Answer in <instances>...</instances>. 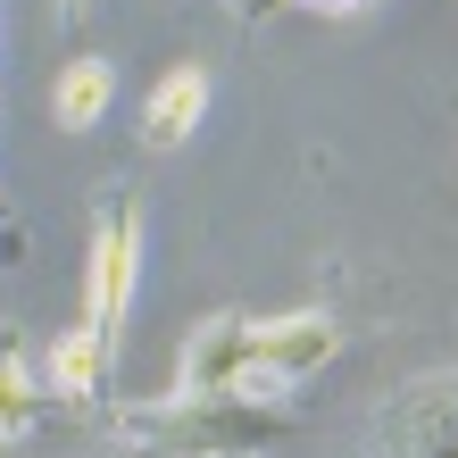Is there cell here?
<instances>
[{
  "mask_svg": "<svg viewBox=\"0 0 458 458\" xmlns=\"http://www.w3.org/2000/svg\"><path fill=\"white\" fill-rule=\"evenodd\" d=\"M334 350H342V326L326 309H292V317L217 309V317L192 326V342H183L175 392H267V400H284V384H301V375L326 367Z\"/></svg>",
  "mask_w": 458,
  "mask_h": 458,
  "instance_id": "1",
  "label": "cell"
},
{
  "mask_svg": "<svg viewBox=\"0 0 458 458\" xmlns=\"http://www.w3.org/2000/svg\"><path fill=\"white\" fill-rule=\"evenodd\" d=\"M109 434L125 458H250L301 434V417L267 392H167L150 409H117Z\"/></svg>",
  "mask_w": 458,
  "mask_h": 458,
  "instance_id": "2",
  "label": "cell"
},
{
  "mask_svg": "<svg viewBox=\"0 0 458 458\" xmlns=\"http://www.w3.org/2000/svg\"><path fill=\"white\" fill-rule=\"evenodd\" d=\"M133 242H142V208L133 192L100 200L92 217V284H84V326L125 359V301H133Z\"/></svg>",
  "mask_w": 458,
  "mask_h": 458,
  "instance_id": "3",
  "label": "cell"
},
{
  "mask_svg": "<svg viewBox=\"0 0 458 458\" xmlns=\"http://www.w3.org/2000/svg\"><path fill=\"white\" fill-rule=\"evenodd\" d=\"M384 458H458V375H425L375 425Z\"/></svg>",
  "mask_w": 458,
  "mask_h": 458,
  "instance_id": "4",
  "label": "cell"
},
{
  "mask_svg": "<svg viewBox=\"0 0 458 458\" xmlns=\"http://www.w3.org/2000/svg\"><path fill=\"white\" fill-rule=\"evenodd\" d=\"M59 409H67V400L50 392V384H34V367H25L17 334H0V442H34Z\"/></svg>",
  "mask_w": 458,
  "mask_h": 458,
  "instance_id": "5",
  "label": "cell"
},
{
  "mask_svg": "<svg viewBox=\"0 0 458 458\" xmlns=\"http://www.w3.org/2000/svg\"><path fill=\"white\" fill-rule=\"evenodd\" d=\"M109 375H117V350L92 326L59 334V350H50V392H59L67 409H100V400H109Z\"/></svg>",
  "mask_w": 458,
  "mask_h": 458,
  "instance_id": "6",
  "label": "cell"
},
{
  "mask_svg": "<svg viewBox=\"0 0 458 458\" xmlns=\"http://www.w3.org/2000/svg\"><path fill=\"white\" fill-rule=\"evenodd\" d=\"M200 109H208V75H200V67H167V75H158V92H150V109H142V142H150V150L192 142Z\"/></svg>",
  "mask_w": 458,
  "mask_h": 458,
  "instance_id": "7",
  "label": "cell"
},
{
  "mask_svg": "<svg viewBox=\"0 0 458 458\" xmlns=\"http://www.w3.org/2000/svg\"><path fill=\"white\" fill-rule=\"evenodd\" d=\"M109 100H117V67H109V59H75V67L59 75V92H50V117H59L67 133H84V125H100Z\"/></svg>",
  "mask_w": 458,
  "mask_h": 458,
  "instance_id": "8",
  "label": "cell"
},
{
  "mask_svg": "<svg viewBox=\"0 0 458 458\" xmlns=\"http://www.w3.org/2000/svg\"><path fill=\"white\" fill-rule=\"evenodd\" d=\"M0 267H25V225L9 217V200H0Z\"/></svg>",
  "mask_w": 458,
  "mask_h": 458,
  "instance_id": "9",
  "label": "cell"
},
{
  "mask_svg": "<svg viewBox=\"0 0 458 458\" xmlns=\"http://www.w3.org/2000/svg\"><path fill=\"white\" fill-rule=\"evenodd\" d=\"M301 9H317V17H350V9H367V0H301Z\"/></svg>",
  "mask_w": 458,
  "mask_h": 458,
  "instance_id": "10",
  "label": "cell"
},
{
  "mask_svg": "<svg viewBox=\"0 0 458 458\" xmlns=\"http://www.w3.org/2000/svg\"><path fill=\"white\" fill-rule=\"evenodd\" d=\"M84 9H92V0H67V17H84Z\"/></svg>",
  "mask_w": 458,
  "mask_h": 458,
  "instance_id": "11",
  "label": "cell"
}]
</instances>
